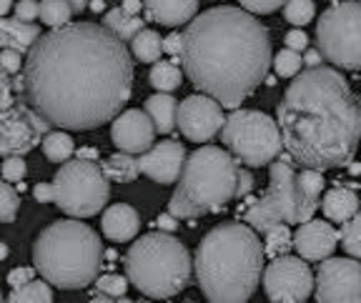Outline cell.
I'll use <instances>...</instances> for the list:
<instances>
[{
    "instance_id": "cell-17",
    "label": "cell",
    "mask_w": 361,
    "mask_h": 303,
    "mask_svg": "<svg viewBox=\"0 0 361 303\" xmlns=\"http://www.w3.org/2000/svg\"><path fill=\"white\" fill-rule=\"evenodd\" d=\"M183 161H186L183 143L164 141V143H153L146 153H141V156L135 158V168H138V173L148 175L156 183L169 185L178 180Z\"/></svg>"
},
{
    "instance_id": "cell-44",
    "label": "cell",
    "mask_w": 361,
    "mask_h": 303,
    "mask_svg": "<svg viewBox=\"0 0 361 303\" xmlns=\"http://www.w3.org/2000/svg\"><path fill=\"white\" fill-rule=\"evenodd\" d=\"M13 103H16V98H13V90H11V75H6L0 70V111L11 108Z\"/></svg>"
},
{
    "instance_id": "cell-19",
    "label": "cell",
    "mask_w": 361,
    "mask_h": 303,
    "mask_svg": "<svg viewBox=\"0 0 361 303\" xmlns=\"http://www.w3.org/2000/svg\"><path fill=\"white\" fill-rule=\"evenodd\" d=\"M103 236L108 241H116V243H128L138 236V230H141V216L135 211L133 206L128 203H113L103 211Z\"/></svg>"
},
{
    "instance_id": "cell-25",
    "label": "cell",
    "mask_w": 361,
    "mask_h": 303,
    "mask_svg": "<svg viewBox=\"0 0 361 303\" xmlns=\"http://www.w3.org/2000/svg\"><path fill=\"white\" fill-rule=\"evenodd\" d=\"M324 173L322 171H311V168H301L296 171V191H299L301 206H304L306 214L314 218L319 201H322V191H324Z\"/></svg>"
},
{
    "instance_id": "cell-10",
    "label": "cell",
    "mask_w": 361,
    "mask_h": 303,
    "mask_svg": "<svg viewBox=\"0 0 361 303\" xmlns=\"http://www.w3.org/2000/svg\"><path fill=\"white\" fill-rule=\"evenodd\" d=\"M111 198V183L98 163L66 161L51 180V203L75 221L93 218L106 208Z\"/></svg>"
},
{
    "instance_id": "cell-31",
    "label": "cell",
    "mask_w": 361,
    "mask_h": 303,
    "mask_svg": "<svg viewBox=\"0 0 361 303\" xmlns=\"http://www.w3.org/2000/svg\"><path fill=\"white\" fill-rule=\"evenodd\" d=\"M38 18L43 25H48L51 30L63 28L71 23L73 18V11L68 6L66 0H40L38 3Z\"/></svg>"
},
{
    "instance_id": "cell-49",
    "label": "cell",
    "mask_w": 361,
    "mask_h": 303,
    "mask_svg": "<svg viewBox=\"0 0 361 303\" xmlns=\"http://www.w3.org/2000/svg\"><path fill=\"white\" fill-rule=\"evenodd\" d=\"M33 196L38 203H51V183H35Z\"/></svg>"
},
{
    "instance_id": "cell-7",
    "label": "cell",
    "mask_w": 361,
    "mask_h": 303,
    "mask_svg": "<svg viewBox=\"0 0 361 303\" xmlns=\"http://www.w3.org/2000/svg\"><path fill=\"white\" fill-rule=\"evenodd\" d=\"M126 281L148 298L166 301L191 283V253L178 238L164 230L146 233L126 253Z\"/></svg>"
},
{
    "instance_id": "cell-15",
    "label": "cell",
    "mask_w": 361,
    "mask_h": 303,
    "mask_svg": "<svg viewBox=\"0 0 361 303\" xmlns=\"http://www.w3.org/2000/svg\"><path fill=\"white\" fill-rule=\"evenodd\" d=\"M224 108L214 98L193 93L176 108V128L191 143H209L224 128Z\"/></svg>"
},
{
    "instance_id": "cell-42",
    "label": "cell",
    "mask_w": 361,
    "mask_h": 303,
    "mask_svg": "<svg viewBox=\"0 0 361 303\" xmlns=\"http://www.w3.org/2000/svg\"><path fill=\"white\" fill-rule=\"evenodd\" d=\"M23 68V56L18 51H0V70L6 75L20 73Z\"/></svg>"
},
{
    "instance_id": "cell-9",
    "label": "cell",
    "mask_w": 361,
    "mask_h": 303,
    "mask_svg": "<svg viewBox=\"0 0 361 303\" xmlns=\"http://www.w3.org/2000/svg\"><path fill=\"white\" fill-rule=\"evenodd\" d=\"M221 143L233 161L243 163L248 168L269 166L283 151L276 120L266 113L248 111V108H236L231 111V116H226Z\"/></svg>"
},
{
    "instance_id": "cell-46",
    "label": "cell",
    "mask_w": 361,
    "mask_h": 303,
    "mask_svg": "<svg viewBox=\"0 0 361 303\" xmlns=\"http://www.w3.org/2000/svg\"><path fill=\"white\" fill-rule=\"evenodd\" d=\"M180 45H183L180 33H169L166 38H161V51L169 53V56H180Z\"/></svg>"
},
{
    "instance_id": "cell-11",
    "label": "cell",
    "mask_w": 361,
    "mask_h": 303,
    "mask_svg": "<svg viewBox=\"0 0 361 303\" xmlns=\"http://www.w3.org/2000/svg\"><path fill=\"white\" fill-rule=\"evenodd\" d=\"M316 40L324 61L336 70H359L361 66V6L341 0L322 13L316 23Z\"/></svg>"
},
{
    "instance_id": "cell-8",
    "label": "cell",
    "mask_w": 361,
    "mask_h": 303,
    "mask_svg": "<svg viewBox=\"0 0 361 303\" xmlns=\"http://www.w3.org/2000/svg\"><path fill=\"white\" fill-rule=\"evenodd\" d=\"M281 158L269 163V191L261 198H248L246 214L241 216V223L248 225L256 236H261L274 223H306L311 216L301 206L299 191H296V168L286 153H279Z\"/></svg>"
},
{
    "instance_id": "cell-41",
    "label": "cell",
    "mask_w": 361,
    "mask_h": 303,
    "mask_svg": "<svg viewBox=\"0 0 361 303\" xmlns=\"http://www.w3.org/2000/svg\"><path fill=\"white\" fill-rule=\"evenodd\" d=\"M283 45H286V51H293V53H304L309 48V35L304 33V28H293L283 35Z\"/></svg>"
},
{
    "instance_id": "cell-33",
    "label": "cell",
    "mask_w": 361,
    "mask_h": 303,
    "mask_svg": "<svg viewBox=\"0 0 361 303\" xmlns=\"http://www.w3.org/2000/svg\"><path fill=\"white\" fill-rule=\"evenodd\" d=\"M316 16V8H314V0H286L283 3V18L286 23H291L293 28H304L314 20Z\"/></svg>"
},
{
    "instance_id": "cell-37",
    "label": "cell",
    "mask_w": 361,
    "mask_h": 303,
    "mask_svg": "<svg viewBox=\"0 0 361 303\" xmlns=\"http://www.w3.org/2000/svg\"><path fill=\"white\" fill-rule=\"evenodd\" d=\"M93 283H96L101 296H108V298H113V301H116V298H123L126 291H128V281H126L123 276H116V273L98 276Z\"/></svg>"
},
{
    "instance_id": "cell-5",
    "label": "cell",
    "mask_w": 361,
    "mask_h": 303,
    "mask_svg": "<svg viewBox=\"0 0 361 303\" xmlns=\"http://www.w3.org/2000/svg\"><path fill=\"white\" fill-rule=\"evenodd\" d=\"M35 271L45 283L66 291L85 288L96 281L103 266L101 236L75 218L45 225L33 243Z\"/></svg>"
},
{
    "instance_id": "cell-54",
    "label": "cell",
    "mask_w": 361,
    "mask_h": 303,
    "mask_svg": "<svg viewBox=\"0 0 361 303\" xmlns=\"http://www.w3.org/2000/svg\"><path fill=\"white\" fill-rule=\"evenodd\" d=\"M13 3L16 0H0V18H6V13L13 11Z\"/></svg>"
},
{
    "instance_id": "cell-40",
    "label": "cell",
    "mask_w": 361,
    "mask_h": 303,
    "mask_svg": "<svg viewBox=\"0 0 361 303\" xmlns=\"http://www.w3.org/2000/svg\"><path fill=\"white\" fill-rule=\"evenodd\" d=\"M13 13H16V20L35 23L38 20V0H18L13 3Z\"/></svg>"
},
{
    "instance_id": "cell-32",
    "label": "cell",
    "mask_w": 361,
    "mask_h": 303,
    "mask_svg": "<svg viewBox=\"0 0 361 303\" xmlns=\"http://www.w3.org/2000/svg\"><path fill=\"white\" fill-rule=\"evenodd\" d=\"M6 303H53V291L51 283L45 281H30L20 288H13L11 296L6 298Z\"/></svg>"
},
{
    "instance_id": "cell-52",
    "label": "cell",
    "mask_w": 361,
    "mask_h": 303,
    "mask_svg": "<svg viewBox=\"0 0 361 303\" xmlns=\"http://www.w3.org/2000/svg\"><path fill=\"white\" fill-rule=\"evenodd\" d=\"M68 6H71V11H73V16H80V13L88 8V0H66Z\"/></svg>"
},
{
    "instance_id": "cell-16",
    "label": "cell",
    "mask_w": 361,
    "mask_h": 303,
    "mask_svg": "<svg viewBox=\"0 0 361 303\" xmlns=\"http://www.w3.org/2000/svg\"><path fill=\"white\" fill-rule=\"evenodd\" d=\"M111 141L121 153L141 156L156 143V130L141 108H130V111H121L113 118Z\"/></svg>"
},
{
    "instance_id": "cell-13",
    "label": "cell",
    "mask_w": 361,
    "mask_h": 303,
    "mask_svg": "<svg viewBox=\"0 0 361 303\" xmlns=\"http://www.w3.org/2000/svg\"><path fill=\"white\" fill-rule=\"evenodd\" d=\"M264 291L274 303H304L314 291V273L299 256H279L264 271Z\"/></svg>"
},
{
    "instance_id": "cell-59",
    "label": "cell",
    "mask_w": 361,
    "mask_h": 303,
    "mask_svg": "<svg viewBox=\"0 0 361 303\" xmlns=\"http://www.w3.org/2000/svg\"><path fill=\"white\" fill-rule=\"evenodd\" d=\"M0 303H6V298H3V293H0Z\"/></svg>"
},
{
    "instance_id": "cell-38",
    "label": "cell",
    "mask_w": 361,
    "mask_h": 303,
    "mask_svg": "<svg viewBox=\"0 0 361 303\" xmlns=\"http://www.w3.org/2000/svg\"><path fill=\"white\" fill-rule=\"evenodd\" d=\"M25 173H28V166H25L23 158H6L3 166H0V178L6 180V183H23Z\"/></svg>"
},
{
    "instance_id": "cell-55",
    "label": "cell",
    "mask_w": 361,
    "mask_h": 303,
    "mask_svg": "<svg viewBox=\"0 0 361 303\" xmlns=\"http://www.w3.org/2000/svg\"><path fill=\"white\" fill-rule=\"evenodd\" d=\"M346 166H349V173H351V175H359V173H361V166H359L356 161L346 163Z\"/></svg>"
},
{
    "instance_id": "cell-35",
    "label": "cell",
    "mask_w": 361,
    "mask_h": 303,
    "mask_svg": "<svg viewBox=\"0 0 361 303\" xmlns=\"http://www.w3.org/2000/svg\"><path fill=\"white\" fill-rule=\"evenodd\" d=\"M18 208H20V196L13 188L11 183L0 178V221L3 223H13L18 216Z\"/></svg>"
},
{
    "instance_id": "cell-57",
    "label": "cell",
    "mask_w": 361,
    "mask_h": 303,
    "mask_svg": "<svg viewBox=\"0 0 361 303\" xmlns=\"http://www.w3.org/2000/svg\"><path fill=\"white\" fill-rule=\"evenodd\" d=\"M113 303H151V301H130V298H116V301H113Z\"/></svg>"
},
{
    "instance_id": "cell-21",
    "label": "cell",
    "mask_w": 361,
    "mask_h": 303,
    "mask_svg": "<svg viewBox=\"0 0 361 303\" xmlns=\"http://www.w3.org/2000/svg\"><path fill=\"white\" fill-rule=\"evenodd\" d=\"M38 38L40 28L35 23H20L16 18H0V51H18L20 56H25Z\"/></svg>"
},
{
    "instance_id": "cell-28",
    "label": "cell",
    "mask_w": 361,
    "mask_h": 303,
    "mask_svg": "<svg viewBox=\"0 0 361 303\" xmlns=\"http://www.w3.org/2000/svg\"><path fill=\"white\" fill-rule=\"evenodd\" d=\"M148 80H151V85L158 93H171V90L180 88V83H183V70L171 61H156L151 73H148Z\"/></svg>"
},
{
    "instance_id": "cell-18",
    "label": "cell",
    "mask_w": 361,
    "mask_h": 303,
    "mask_svg": "<svg viewBox=\"0 0 361 303\" xmlns=\"http://www.w3.org/2000/svg\"><path fill=\"white\" fill-rule=\"evenodd\" d=\"M338 246V230L329 221H306L291 233V248H296L301 261H326Z\"/></svg>"
},
{
    "instance_id": "cell-34",
    "label": "cell",
    "mask_w": 361,
    "mask_h": 303,
    "mask_svg": "<svg viewBox=\"0 0 361 303\" xmlns=\"http://www.w3.org/2000/svg\"><path fill=\"white\" fill-rule=\"evenodd\" d=\"M271 66H274V70H276L279 78H296V75L301 73V68H304V63H301V56L293 51H279L276 56H271Z\"/></svg>"
},
{
    "instance_id": "cell-51",
    "label": "cell",
    "mask_w": 361,
    "mask_h": 303,
    "mask_svg": "<svg viewBox=\"0 0 361 303\" xmlns=\"http://www.w3.org/2000/svg\"><path fill=\"white\" fill-rule=\"evenodd\" d=\"M78 161H88V163H96L98 161V151L96 148H80V151H73Z\"/></svg>"
},
{
    "instance_id": "cell-6",
    "label": "cell",
    "mask_w": 361,
    "mask_h": 303,
    "mask_svg": "<svg viewBox=\"0 0 361 303\" xmlns=\"http://www.w3.org/2000/svg\"><path fill=\"white\" fill-rule=\"evenodd\" d=\"M238 163L224 148L201 146L186 156L169 201V214L176 221H196L224 211L233 201Z\"/></svg>"
},
{
    "instance_id": "cell-23",
    "label": "cell",
    "mask_w": 361,
    "mask_h": 303,
    "mask_svg": "<svg viewBox=\"0 0 361 303\" xmlns=\"http://www.w3.org/2000/svg\"><path fill=\"white\" fill-rule=\"evenodd\" d=\"M176 108H178V101L171 93H156L146 101L143 113L148 116L156 133L169 135L171 130H176Z\"/></svg>"
},
{
    "instance_id": "cell-50",
    "label": "cell",
    "mask_w": 361,
    "mask_h": 303,
    "mask_svg": "<svg viewBox=\"0 0 361 303\" xmlns=\"http://www.w3.org/2000/svg\"><path fill=\"white\" fill-rule=\"evenodd\" d=\"M141 8H143L141 0H123V3H121V11H123L126 16H138Z\"/></svg>"
},
{
    "instance_id": "cell-47",
    "label": "cell",
    "mask_w": 361,
    "mask_h": 303,
    "mask_svg": "<svg viewBox=\"0 0 361 303\" xmlns=\"http://www.w3.org/2000/svg\"><path fill=\"white\" fill-rule=\"evenodd\" d=\"M301 63L306 66V70H311V68L324 66V58H322V53L316 51V48H306V51H304V58H301Z\"/></svg>"
},
{
    "instance_id": "cell-29",
    "label": "cell",
    "mask_w": 361,
    "mask_h": 303,
    "mask_svg": "<svg viewBox=\"0 0 361 303\" xmlns=\"http://www.w3.org/2000/svg\"><path fill=\"white\" fill-rule=\"evenodd\" d=\"M130 58H135V61L141 63H156L161 61V35L156 33V30H148L143 28L141 33L135 35L133 40H130Z\"/></svg>"
},
{
    "instance_id": "cell-14",
    "label": "cell",
    "mask_w": 361,
    "mask_h": 303,
    "mask_svg": "<svg viewBox=\"0 0 361 303\" xmlns=\"http://www.w3.org/2000/svg\"><path fill=\"white\" fill-rule=\"evenodd\" d=\"M316 303H361V266L356 259H326L314 276Z\"/></svg>"
},
{
    "instance_id": "cell-3",
    "label": "cell",
    "mask_w": 361,
    "mask_h": 303,
    "mask_svg": "<svg viewBox=\"0 0 361 303\" xmlns=\"http://www.w3.org/2000/svg\"><path fill=\"white\" fill-rule=\"evenodd\" d=\"M281 148L301 168L329 171L354 161L361 108L349 80L331 66L301 70L276 108Z\"/></svg>"
},
{
    "instance_id": "cell-60",
    "label": "cell",
    "mask_w": 361,
    "mask_h": 303,
    "mask_svg": "<svg viewBox=\"0 0 361 303\" xmlns=\"http://www.w3.org/2000/svg\"><path fill=\"white\" fill-rule=\"evenodd\" d=\"M186 303H196V301H186Z\"/></svg>"
},
{
    "instance_id": "cell-26",
    "label": "cell",
    "mask_w": 361,
    "mask_h": 303,
    "mask_svg": "<svg viewBox=\"0 0 361 303\" xmlns=\"http://www.w3.org/2000/svg\"><path fill=\"white\" fill-rule=\"evenodd\" d=\"M101 171L108 183H133L141 175L138 168H135V158L128 156V153H116V156L106 158Z\"/></svg>"
},
{
    "instance_id": "cell-20",
    "label": "cell",
    "mask_w": 361,
    "mask_h": 303,
    "mask_svg": "<svg viewBox=\"0 0 361 303\" xmlns=\"http://www.w3.org/2000/svg\"><path fill=\"white\" fill-rule=\"evenodd\" d=\"M146 8V18L161 23L166 28H178L191 23L198 13V0H141Z\"/></svg>"
},
{
    "instance_id": "cell-39",
    "label": "cell",
    "mask_w": 361,
    "mask_h": 303,
    "mask_svg": "<svg viewBox=\"0 0 361 303\" xmlns=\"http://www.w3.org/2000/svg\"><path fill=\"white\" fill-rule=\"evenodd\" d=\"M241 11H246L248 16H269V13L283 8L286 0H238Z\"/></svg>"
},
{
    "instance_id": "cell-27",
    "label": "cell",
    "mask_w": 361,
    "mask_h": 303,
    "mask_svg": "<svg viewBox=\"0 0 361 303\" xmlns=\"http://www.w3.org/2000/svg\"><path fill=\"white\" fill-rule=\"evenodd\" d=\"M40 146H43V153L48 161L53 163H66L71 161V156H73L75 151V143L73 138L66 133V130H48V133L40 138Z\"/></svg>"
},
{
    "instance_id": "cell-48",
    "label": "cell",
    "mask_w": 361,
    "mask_h": 303,
    "mask_svg": "<svg viewBox=\"0 0 361 303\" xmlns=\"http://www.w3.org/2000/svg\"><path fill=\"white\" fill-rule=\"evenodd\" d=\"M178 223H180V221H176L171 214H161L156 218V225L164 230V233H171V230H176V228H178Z\"/></svg>"
},
{
    "instance_id": "cell-43",
    "label": "cell",
    "mask_w": 361,
    "mask_h": 303,
    "mask_svg": "<svg viewBox=\"0 0 361 303\" xmlns=\"http://www.w3.org/2000/svg\"><path fill=\"white\" fill-rule=\"evenodd\" d=\"M251 188H254V175L248 173L246 168H241V166H238V171H236V188H233V198H246L248 193H251Z\"/></svg>"
},
{
    "instance_id": "cell-4",
    "label": "cell",
    "mask_w": 361,
    "mask_h": 303,
    "mask_svg": "<svg viewBox=\"0 0 361 303\" xmlns=\"http://www.w3.org/2000/svg\"><path fill=\"white\" fill-rule=\"evenodd\" d=\"M261 238L243 223L211 228L196 248V281L209 303H248L264 268Z\"/></svg>"
},
{
    "instance_id": "cell-30",
    "label": "cell",
    "mask_w": 361,
    "mask_h": 303,
    "mask_svg": "<svg viewBox=\"0 0 361 303\" xmlns=\"http://www.w3.org/2000/svg\"><path fill=\"white\" fill-rule=\"evenodd\" d=\"M261 236H264V243H261L264 256H269L271 261L279 259V256H288V251H291V228L286 223H274Z\"/></svg>"
},
{
    "instance_id": "cell-58",
    "label": "cell",
    "mask_w": 361,
    "mask_h": 303,
    "mask_svg": "<svg viewBox=\"0 0 361 303\" xmlns=\"http://www.w3.org/2000/svg\"><path fill=\"white\" fill-rule=\"evenodd\" d=\"M3 259H8V246L6 243H0V261Z\"/></svg>"
},
{
    "instance_id": "cell-22",
    "label": "cell",
    "mask_w": 361,
    "mask_h": 303,
    "mask_svg": "<svg viewBox=\"0 0 361 303\" xmlns=\"http://www.w3.org/2000/svg\"><path fill=\"white\" fill-rule=\"evenodd\" d=\"M326 216L329 223H341L351 221L359 214V196H356L354 188H346V185H334L331 191H326L324 201L319 203Z\"/></svg>"
},
{
    "instance_id": "cell-56",
    "label": "cell",
    "mask_w": 361,
    "mask_h": 303,
    "mask_svg": "<svg viewBox=\"0 0 361 303\" xmlns=\"http://www.w3.org/2000/svg\"><path fill=\"white\" fill-rule=\"evenodd\" d=\"M90 303H113V298H108V296H101V293H98L96 298H90Z\"/></svg>"
},
{
    "instance_id": "cell-24",
    "label": "cell",
    "mask_w": 361,
    "mask_h": 303,
    "mask_svg": "<svg viewBox=\"0 0 361 303\" xmlns=\"http://www.w3.org/2000/svg\"><path fill=\"white\" fill-rule=\"evenodd\" d=\"M103 28H106L113 38H118L121 43H130L135 35L146 28V20H143L141 16H126L121 8H111V11H106V16H103Z\"/></svg>"
},
{
    "instance_id": "cell-1",
    "label": "cell",
    "mask_w": 361,
    "mask_h": 303,
    "mask_svg": "<svg viewBox=\"0 0 361 303\" xmlns=\"http://www.w3.org/2000/svg\"><path fill=\"white\" fill-rule=\"evenodd\" d=\"M20 80V101L51 128L93 130L130 101L133 58L98 23H68L40 33L25 53Z\"/></svg>"
},
{
    "instance_id": "cell-12",
    "label": "cell",
    "mask_w": 361,
    "mask_h": 303,
    "mask_svg": "<svg viewBox=\"0 0 361 303\" xmlns=\"http://www.w3.org/2000/svg\"><path fill=\"white\" fill-rule=\"evenodd\" d=\"M51 125L33 113L23 101H16L11 108L0 111V156L3 158H23L25 153L40 146Z\"/></svg>"
},
{
    "instance_id": "cell-53",
    "label": "cell",
    "mask_w": 361,
    "mask_h": 303,
    "mask_svg": "<svg viewBox=\"0 0 361 303\" xmlns=\"http://www.w3.org/2000/svg\"><path fill=\"white\" fill-rule=\"evenodd\" d=\"M88 8L93 13H106V0H88Z\"/></svg>"
},
{
    "instance_id": "cell-2",
    "label": "cell",
    "mask_w": 361,
    "mask_h": 303,
    "mask_svg": "<svg viewBox=\"0 0 361 303\" xmlns=\"http://www.w3.org/2000/svg\"><path fill=\"white\" fill-rule=\"evenodd\" d=\"M180 40L186 78L221 108L236 111L269 75V30L241 8L219 6L193 16Z\"/></svg>"
},
{
    "instance_id": "cell-45",
    "label": "cell",
    "mask_w": 361,
    "mask_h": 303,
    "mask_svg": "<svg viewBox=\"0 0 361 303\" xmlns=\"http://www.w3.org/2000/svg\"><path fill=\"white\" fill-rule=\"evenodd\" d=\"M30 281H33V268H13L11 273H8V283H11V288H20Z\"/></svg>"
},
{
    "instance_id": "cell-36",
    "label": "cell",
    "mask_w": 361,
    "mask_h": 303,
    "mask_svg": "<svg viewBox=\"0 0 361 303\" xmlns=\"http://www.w3.org/2000/svg\"><path fill=\"white\" fill-rule=\"evenodd\" d=\"M338 236H341V243H344L349 259H359L361 256V216L356 214L351 221H346Z\"/></svg>"
}]
</instances>
